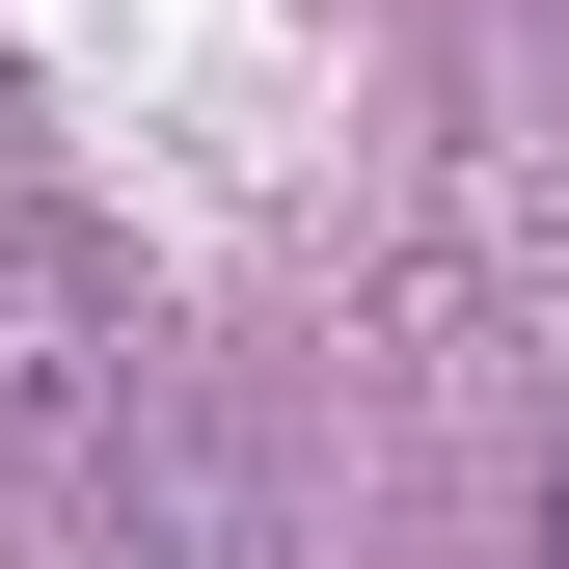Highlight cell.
Instances as JSON below:
<instances>
[{
	"label": "cell",
	"mask_w": 569,
	"mask_h": 569,
	"mask_svg": "<svg viewBox=\"0 0 569 569\" xmlns=\"http://www.w3.org/2000/svg\"><path fill=\"white\" fill-rule=\"evenodd\" d=\"M136 380V244L54 218V190H0V435H82Z\"/></svg>",
	"instance_id": "6da1fadb"
},
{
	"label": "cell",
	"mask_w": 569,
	"mask_h": 569,
	"mask_svg": "<svg viewBox=\"0 0 569 569\" xmlns=\"http://www.w3.org/2000/svg\"><path fill=\"white\" fill-rule=\"evenodd\" d=\"M542 542H569V488H542Z\"/></svg>",
	"instance_id": "7a4b0ae2"
}]
</instances>
